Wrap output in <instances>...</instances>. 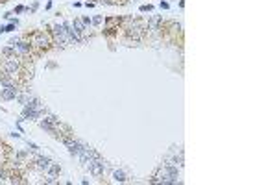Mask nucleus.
I'll return each mask as SVG.
<instances>
[{
	"instance_id": "f257e3e1",
	"label": "nucleus",
	"mask_w": 277,
	"mask_h": 185,
	"mask_svg": "<svg viewBox=\"0 0 277 185\" xmlns=\"http://www.w3.org/2000/svg\"><path fill=\"white\" fill-rule=\"evenodd\" d=\"M30 57L19 50H4L0 54V80L7 86H24L32 78Z\"/></svg>"
},
{
	"instance_id": "f03ea898",
	"label": "nucleus",
	"mask_w": 277,
	"mask_h": 185,
	"mask_svg": "<svg viewBox=\"0 0 277 185\" xmlns=\"http://www.w3.org/2000/svg\"><path fill=\"white\" fill-rule=\"evenodd\" d=\"M22 45L30 56H43L54 46V37L46 30H34L22 36Z\"/></svg>"
},
{
	"instance_id": "7ed1b4c3",
	"label": "nucleus",
	"mask_w": 277,
	"mask_h": 185,
	"mask_svg": "<svg viewBox=\"0 0 277 185\" xmlns=\"http://www.w3.org/2000/svg\"><path fill=\"white\" fill-rule=\"evenodd\" d=\"M161 36L163 39L170 41L174 45H183V32H181V26L178 22L174 21H166L161 24Z\"/></svg>"
},
{
	"instance_id": "20e7f679",
	"label": "nucleus",
	"mask_w": 277,
	"mask_h": 185,
	"mask_svg": "<svg viewBox=\"0 0 277 185\" xmlns=\"http://www.w3.org/2000/svg\"><path fill=\"white\" fill-rule=\"evenodd\" d=\"M122 17H109V19H105V28H104V34L107 37H118V30L122 26Z\"/></svg>"
},
{
	"instance_id": "39448f33",
	"label": "nucleus",
	"mask_w": 277,
	"mask_h": 185,
	"mask_svg": "<svg viewBox=\"0 0 277 185\" xmlns=\"http://www.w3.org/2000/svg\"><path fill=\"white\" fill-rule=\"evenodd\" d=\"M9 157H11V148L4 141H0V169L9 163Z\"/></svg>"
},
{
	"instance_id": "423d86ee",
	"label": "nucleus",
	"mask_w": 277,
	"mask_h": 185,
	"mask_svg": "<svg viewBox=\"0 0 277 185\" xmlns=\"http://www.w3.org/2000/svg\"><path fill=\"white\" fill-rule=\"evenodd\" d=\"M107 2H109V4H126L128 0H107Z\"/></svg>"
},
{
	"instance_id": "0eeeda50",
	"label": "nucleus",
	"mask_w": 277,
	"mask_h": 185,
	"mask_svg": "<svg viewBox=\"0 0 277 185\" xmlns=\"http://www.w3.org/2000/svg\"><path fill=\"white\" fill-rule=\"evenodd\" d=\"M0 2H6V0H0Z\"/></svg>"
}]
</instances>
